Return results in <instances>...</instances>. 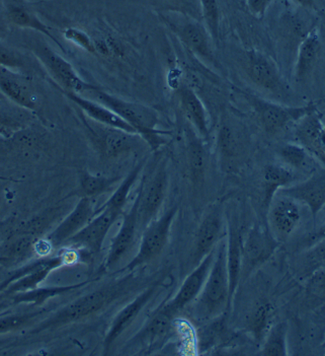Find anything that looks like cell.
<instances>
[{
    "label": "cell",
    "mask_w": 325,
    "mask_h": 356,
    "mask_svg": "<svg viewBox=\"0 0 325 356\" xmlns=\"http://www.w3.org/2000/svg\"><path fill=\"white\" fill-rule=\"evenodd\" d=\"M278 193L291 197L300 204L306 205L315 220L325 207V168L322 165L306 178L280 190Z\"/></svg>",
    "instance_id": "ac0fdd59"
},
{
    "label": "cell",
    "mask_w": 325,
    "mask_h": 356,
    "mask_svg": "<svg viewBox=\"0 0 325 356\" xmlns=\"http://www.w3.org/2000/svg\"><path fill=\"white\" fill-rule=\"evenodd\" d=\"M294 143L301 145L325 168V121L317 109L293 126Z\"/></svg>",
    "instance_id": "d6986e66"
},
{
    "label": "cell",
    "mask_w": 325,
    "mask_h": 356,
    "mask_svg": "<svg viewBox=\"0 0 325 356\" xmlns=\"http://www.w3.org/2000/svg\"><path fill=\"white\" fill-rule=\"evenodd\" d=\"M174 316L165 311L162 307H157L141 330L130 339L128 346H147V349L156 348L165 339L172 328Z\"/></svg>",
    "instance_id": "603a6c76"
},
{
    "label": "cell",
    "mask_w": 325,
    "mask_h": 356,
    "mask_svg": "<svg viewBox=\"0 0 325 356\" xmlns=\"http://www.w3.org/2000/svg\"><path fill=\"white\" fill-rule=\"evenodd\" d=\"M273 1L274 0H245V3L251 15L262 19Z\"/></svg>",
    "instance_id": "bcb514c9"
},
{
    "label": "cell",
    "mask_w": 325,
    "mask_h": 356,
    "mask_svg": "<svg viewBox=\"0 0 325 356\" xmlns=\"http://www.w3.org/2000/svg\"><path fill=\"white\" fill-rule=\"evenodd\" d=\"M45 311L31 312V313L10 314L8 312L0 315V334L19 330L33 320L43 315Z\"/></svg>",
    "instance_id": "60d3db41"
},
{
    "label": "cell",
    "mask_w": 325,
    "mask_h": 356,
    "mask_svg": "<svg viewBox=\"0 0 325 356\" xmlns=\"http://www.w3.org/2000/svg\"><path fill=\"white\" fill-rule=\"evenodd\" d=\"M34 54L62 90L83 95L97 88L83 81L69 61L45 44H36Z\"/></svg>",
    "instance_id": "8fae6325"
},
{
    "label": "cell",
    "mask_w": 325,
    "mask_h": 356,
    "mask_svg": "<svg viewBox=\"0 0 325 356\" xmlns=\"http://www.w3.org/2000/svg\"><path fill=\"white\" fill-rule=\"evenodd\" d=\"M277 156L282 165L305 177L309 176L322 167L319 161L308 150L296 143L281 145L277 150Z\"/></svg>",
    "instance_id": "4dcf8cb0"
},
{
    "label": "cell",
    "mask_w": 325,
    "mask_h": 356,
    "mask_svg": "<svg viewBox=\"0 0 325 356\" xmlns=\"http://www.w3.org/2000/svg\"><path fill=\"white\" fill-rule=\"evenodd\" d=\"M258 355L287 356L288 353V325L286 322L274 324L260 345Z\"/></svg>",
    "instance_id": "74e56055"
},
{
    "label": "cell",
    "mask_w": 325,
    "mask_h": 356,
    "mask_svg": "<svg viewBox=\"0 0 325 356\" xmlns=\"http://www.w3.org/2000/svg\"><path fill=\"white\" fill-rule=\"evenodd\" d=\"M90 94L132 126L153 152H158L167 145L170 132L159 129V116L156 110L142 104L112 96L97 86Z\"/></svg>",
    "instance_id": "3957f363"
},
{
    "label": "cell",
    "mask_w": 325,
    "mask_h": 356,
    "mask_svg": "<svg viewBox=\"0 0 325 356\" xmlns=\"http://www.w3.org/2000/svg\"><path fill=\"white\" fill-rule=\"evenodd\" d=\"M306 291L316 300H325V268L316 271L306 280Z\"/></svg>",
    "instance_id": "7bdbcfd3"
},
{
    "label": "cell",
    "mask_w": 325,
    "mask_h": 356,
    "mask_svg": "<svg viewBox=\"0 0 325 356\" xmlns=\"http://www.w3.org/2000/svg\"><path fill=\"white\" fill-rule=\"evenodd\" d=\"M227 269L229 276V304L232 307L234 296L241 280L242 267V234L234 218L227 220Z\"/></svg>",
    "instance_id": "cb8c5ba5"
},
{
    "label": "cell",
    "mask_w": 325,
    "mask_h": 356,
    "mask_svg": "<svg viewBox=\"0 0 325 356\" xmlns=\"http://www.w3.org/2000/svg\"><path fill=\"white\" fill-rule=\"evenodd\" d=\"M0 92L17 107L36 112L38 97L30 79L17 72V70L0 66Z\"/></svg>",
    "instance_id": "44dd1931"
},
{
    "label": "cell",
    "mask_w": 325,
    "mask_h": 356,
    "mask_svg": "<svg viewBox=\"0 0 325 356\" xmlns=\"http://www.w3.org/2000/svg\"><path fill=\"white\" fill-rule=\"evenodd\" d=\"M146 163H147V159H143L142 161H139V163H137V165L133 168L132 171L129 172V174L119 183L116 189L112 192V195L99 207V209H112L123 214L124 209H125L128 199H129L130 193H131L133 186L135 185L139 177H140L141 172H142L143 169H144Z\"/></svg>",
    "instance_id": "e575fe53"
},
{
    "label": "cell",
    "mask_w": 325,
    "mask_h": 356,
    "mask_svg": "<svg viewBox=\"0 0 325 356\" xmlns=\"http://www.w3.org/2000/svg\"><path fill=\"white\" fill-rule=\"evenodd\" d=\"M322 44L319 32L313 28L303 38L296 51L294 62V79L297 83H302L310 76L314 67L322 55Z\"/></svg>",
    "instance_id": "d4e9b609"
},
{
    "label": "cell",
    "mask_w": 325,
    "mask_h": 356,
    "mask_svg": "<svg viewBox=\"0 0 325 356\" xmlns=\"http://www.w3.org/2000/svg\"><path fill=\"white\" fill-rule=\"evenodd\" d=\"M322 347H324V348L325 349V342H324V345H322Z\"/></svg>",
    "instance_id": "f5cc1de1"
},
{
    "label": "cell",
    "mask_w": 325,
    "mask_h": 356,
    "mask_svg": "<svg viewBox=\"0 0 325 356\" xmlns=\"http://www.w3.org/2000/svg\"><path fill=\"white\" fill-rule=\"evenodd\" d=\"M170 28L180 38L181 43L199 60L211 67H217L215 54L212 47V40L204 25L193 17H185L183 21L169 22Z\"/></svg>",
    "instance_id": "4fadbf2b"
},
{
    "label": "cell",
    "mask_w": 325,
    "mask_h": 356,
    "mask_svg": "<svg viewBox=\"0 0 325 356\" xmlns=\"http://www.w3.org/2000/svg\"><path fill=\"white\" fill-rule=\"evenodd\" d=\"M292 3L306 10H317L318 0H289Z\"/></svg>",
    "instance_id": "7dc6e473"
},
{
    "label": "cell",
    "mask_w": 325,
    "mask_h": 356,
    "mask_svg": "<svg viewBox=\"0 0 325 356\" xmlns=\"http://www.w3.org/2000/svg\"><path fill=\"white\" fill-rule=\"evenodd\" d=\"M185 145H187V160L190 178L194 187H200L204 182L206 172V149L204 139L199 136L193 126L188 123L185 129Z\"/></svg>",
    "instance_id": "f546056e"
},
{
    "label": "cell",
    "mask_w": 325,
    "mask_h": 356,
    "mask_svg": "<svg viewBox=\"0 0 325 356\" xmlns=\"http://www.w3.org/2000/svg\"><path fill=\"white\" fill-rule=\"evenodd\" d=\"M178 212V207L174 205L146 225L141 234L140 246L136 255L124 268L115 271V274L136 271L156 260L169 243L170 232Z\"/></svg>",
    "instance_id": "5b68a950"
},
{
    "label": "cell",
    "mask_w": 325,
    "mask_h": 356,
    "mask_svg": "<svg viewBox=\"0 0 325 356\" xmlns=\"http://www.w3.org/2000/svg\"><path fill=\"white\" fill-rule=\"evenodd\" d=\"M92 145L103 160H116L131 154L141 145L142 137L124 130L94 122L88 118L83 120ZM145 143V141H144Z\"/></svg>",
    "instance_id": "52a82bcc"
},
{
    "label": "cell",
    "mask_w": 325,
    "mask_h": 356,
    "mask_svg": "<svg viewBox=\"0 0 325 356\" xmlns=\"http://www.w3.org/2000/svg\"><path fill=\"white\" fill-rule=\"evenodd\" d=\"M325 268V240L313 243L293 260V272L306 282L313 273Z\"/></svg>",
    "instance_id": "836d02e7"
},
{
    "label": "cell",
    "mask_w": 325,
    "mask_h": 356,
    "mask_svg": "<svg viewBox=\"0 0 325 356\" xmlns=\"http://www.w3.org/2000/svg\"><path fill=\"white\" fill-rule=\"evenodd\" d=\"M96 214L97 210L94 209L92 198L81 197L74 209L45 238L54 249L64 246L70 238L88 225Z\"/></svg>",
    "instance_id": "ffe728a7"
},
{
    "label": "cell",
    "mask_w": 325,
    "mask_h": 356,
    "mask_svg": "<svg viewBox=\"0 0 325 356\" xmlns=\"http://www.w3.org/2000/svg\"><path fill=\"white\" fill-rule=\"evenodd\" d=\"M172 1L180 4V6H183V8H187L188 12L192 13H193L194 6H196L197 0H172Z\"/></svg>",
    "instance_id": "681fc988"
},
{
    "label": "cell",
    "mask_w": 325,
    "mask_h": 356,
    "mask_svg": "<svg viewBox=\"0 0 325 356\" xmlns=\"http://www.w3.org/2000/svg\"><path fill=\"white\" fill-rule=\"evenodd\" d=\"M215 251L216 249L209 255L206 256L196 267H194L191 273L183 280V284L174 298L161 305L165 311L176 317L183 309L193 304L197 298L200 296L208 275L211 271L214 257H215Z\"/></svg>",
    "instance_id": "2e32d148"
},
{
    "label": "cell",
    "mask_w": 325,
    "mask_h": 356,
    "mask_svg": "<svg viewBox=\"0 0 325 356\" xmlns=\"http://www.w3.org/2000/svg\"><path fill=\"white\" fill-rule=\"evenodd\" d=\"M178 98L183 115L190 125L193 126L199 136L204 140L210 138L209 122L204 104L197 92L190 86H183L178 90Z\"/></svg>",
    "instance_id": "83f0119b"
},
{
    "label": "cell",
    "mask_w": 325,
    "mask_h": 356,
    "mask_svg": "<svg viewBox=\"0 0 325 356\" xmlns=\"http://www.w3.org/2000/svg\"><path fill=\"white\" fill-rule=\"evenodd\" d=\"M63 209L61 207L48 210L42 216H36L17 227V234H32L38 238L39 234H43L52 227L53 223L60 218Z\"/></svg>",
    "instance_id": "f35d334b"
},
{
    "label": "cell",
    "mask_w": 325,
    "mask_h": 356,
    "mask_svg": "<svg viewBox=\"0 0 325 356\" xmlns=\"http://www.w3.org/2000/svg\"><path fill=\"white\" fill-rule=\"evenodd\" d=\"M205 26L214 42H218L220 32V8L218 0H199Z\"/></svg>",
    "instance_id": "ab89813d"
},
{
    "label": "cell",
    "mask_w": 325,
    "mask_h": 356,
    "mask_svg": "<svg viewBox=\"0 0 325 356\" xmlns=\"http://www.w3.org/2000/svg\"><path fill=\"white\" fill-rule=\"evenodd\" d=\"M281 243L269 229L253 225L242 234V267L241 282H245L256 269L260 268L275 254Z\"/></svg>",
    "instance_id": "30bf717a"
},
{
    "label": "cell",
    "mask_w": 325,
    "mask_h": 356,
    "mask_svg": "<svg viewBox=\"0 0 325 356\" xmlns=\"http://www.w3.org/2000/svg\"><path fill=\"white\" fill-rule=\"evenodd\" d=\"M226 236L218 243L211 271L200 296L194 300V313L198 319L211 321L227 314L229 304V276L227 269Z\"/></svg>",
    "instance_id": "7a4b0ae2"
},
{
    "label": "cell",
    "mask_w": 325,
    "mask_h": 356,
    "mask_svg": "<svg viewBox=\"0 0 325 356\" xmlns=\"http://www.w3.org/2000/svg\"><path fill=\"white\" fill-rule=\"evenodd\" d=\"M226 234L227 225H225L223 209L221 204L216 203L206 212L197 232L191 257L192 267H196L206 256L213 252Z\"/></svg>",
    "instance_id": "5bb4252c"
},
{
    "label": "cell",
    "mask_w": 325,
    "mask_h": 356,
    "mask_svg": "<svg viewBox=\"0 0 325 356\" xmlns=\"http://www.w3.org/2000/svg\"><path fill=\"white\" fill-rule=\"evenodd\" d=\"M64 36L72 43L76 44L79 47L88 51V52L96 53V44L94 40L90 39L83 31L78 29L69 28L64 32Z\"/></svg>",
    "instance_id": "f6af8a7d"
},
{
    "label": "cell",
    "mask_w": 325,
    "mask_h": 356,
    "mask_svg": "<svg viewBox=\"0 0 325 356\" xmlns=\"http://www.w3.org/2000/svg\"><path fill=\"white\" fill-rule=\"evenodd\" d=\"M302 175L289 169L282 163H269L262 172V190H264V205L269 209L274 197L280 190L296 184L303 180Z\"/></svg>",
    "instance_id": "f1b7e54d"
},
{
    "label": "cell",
    "mask_w": 325,
    "mask_h": 356,
    "mask_svg": "<svg viewBox=\"0 0 325 356\" xmlns=\"http://www.w3.org/2000/svg\"><path fill=\"white\" fill-rule=\"evenodd\" d=\"M169 172L167 167V159H161L149 178L143 177L139 187L138 218L141 232L146 225L158 218L159 211L167 198L169 191Z\"/></svg>",
    "instance_id": "ba28073f"
},
{
    "label": "cell",
    "mask_w": 325,
    "mask_h": 356,
    "mask_svg": "<svg viewBox=\"0 0 325 356\" xmlns=\"http://www.w3.org/2000/svg\"><path fill=\"white\" fill-rule=\"evenodd\" d=\"M0 180H8V179L4 178V177L0 176Z\"/></svg>",
    "instance_id": "816d5d0a"
},
{
    "label": "cell",
    "mask_w": 325,
    "mask_h": 356,
    "mask_svg": "<svg viewBox=\"0 0 325 356\" xmlns=\"http://www.w3.org/2000/svg\"><path fill=\"white\" fill-rule=\"evenodd\" d=\"M24 119L15 112L0 108V137L12 138L24 128Z\"/></svg>",
    "instance_id": "b9f144b4"
},
{
    "label": "cell",
    "mask_w": 325,
    "mask_h": 356,
    "mask_svg": "<svg viewBox=\"0 0 325 356\" xmlns=\"http://www.w3.org/2000/svg\"><path fill=\"white\" fill-rule=\"evenodd\" d=\"M99 278L86 280V282L76 283V284L60 285V286L37 287L32 291H24V293H15L10 296L12 304H30L34 306H42L45 304L50 298H56V296L67 295L73 291L83 289L86 285L96 282Z\"/></svg>",
    "instance_id": "1f68e13d"
},
{
    "label": "cell",
    "mask_w": 325,
    "mask_h": 356,
    "mask_svg": "<svg viewBox=\"0 0 325 356\" xmlns=\"http://www.w3.org/2000/svg\"><path fill=\"white\" fill-rule=\"evenodd\" d=\"M62 92L79 109L83 110L86 117L92 119L94 122L124 130V131L129 132V134H137L132 126L124 121L119 115L112 112L107 106L86 99L85 97L81 96V94H76V92H67V90H62Z\"/></svg>",
    "instance_id": "484cf974"
},
{
    "label": "cell",
    "mask_w": 325,
    "mask_h": 356,
    "mask_svg": "<svg viewBox=\"0 0 325 356\" xmlns=\"http://www.w3.org/2000/svg\"><path fill=\"white\" fill-rule=\"evenodd\" d=\"M247 136L240 121L224 117L217 132V148L219 156L225 163L238 160L247 147Z\"/></svg>",
    "instance_id": "7402d4cb"
},
{
    "label": "cell",
    "mask_w": 325,
    "mask_h": 356,
    "mask_svg": "<svg viewBox=\"0 0 325 356\" xmlns=\"http://www.w3.org/2000/svg\"><path fill=\"white\" fill-rule=\"evenodd\" d=\"M2 1H3L6 17L10 23L21 28L30 29L41 33L44 36L50 38L63 52H65L60 41L54 37L50 29L37 17L26 0H2Z\"/></svg>",
    "instance_id": "4316f807"
},
{
    "label": "cell",
    "mask_w": 325,
    "mask_h": 356,
    "mask_svg": "<svg viewBox=\"0 0 325 356\" xmlns=\"http://www.w3.org/2000/svg\"><path fill=\"white\" fill-rule=\"evenodd\" d=\"M2 139L3 138H1V137H0V143H1Z\"/></svg>",
    "instance_id": "db71d44e"
},
{
    "label": "cell",
    "mask_w": 325,
    "mask_h": 356,
    "mask_svg": "<svg viewBox=\"0 0 325 356\" xmlns=\"http://www.w3.org/2000/svg\"><path fill=\"white\" fill-rule=\"evenodd\" d=\"M8 309H10V304L4 302H0V315L6 313V312H8Z\"/></svg>",
    "instance_id": "f907efd6"
},
{
    "label": "cell",
    "mask_w": 325,
    "mask_h": 356,
    "mask_svg": "<svg viewBox=\"0 0 325 356\" xmlns=\"http://www.w3.org/2000/svg\"><path fill=\"white\" fill-rule=\"evenodd\" d=\"M123 274L124 276L115 278L107 284L101 285L92 293H86L65 307H61L49 316L47 319L42 321L31 333L38 334L44 331L55 330L73 323L94 317L108 309L115 302H118L122 298L134 295L139 289L147 286V278L139 275L136 271Z\"/></svg>",
    "instance_id": "6da1fadb"
},
{
    "label": "cell",
    "mask_w": 325,
    "mask_h": 356,
    "mask_svg": "<svg viewBox=\"0 0 325 356\" xmlns=\"http://www.w3.org/2000/svg\"><path fill=\"white\" fill-rule=\"evenodd\" d=\"M122 213L115 210L103 209L97 210L96 216L67 242L64 247L83 250L90 256H97L101 252L112 225Z\"/></svg>",
    "instance_id": "7c38bea8"
},
{
    "label": "cell",
    "mask_w": 325,
    "mask_h": 356,
    "mask_svg": "<svg viewBox=\"0 0 325 356\" xmlns=\"http://www.w3.org/2000/svg\"><path fill=\"white\" fill-rule=\"evenodd\" d=\"M121 177H106L83 171L79 176L78 193L81 197L94 198L116 189Z\"/></svg>",
    "instance_id": "8d00e7d4"
},
{
    "label": "cell",
    "mask_w": 325,
    "mask_h": 356,
    "mask_svg": "<svg viewBox=\"0 0 325 356\" xmlns=\"http://www.w3.org/2000/svg\"><path fill=\"white\" fill-rule=\"evenodd\" d=\"M0 66L17 70L24 67V61L19 53L0 43Z\"/></svg>",
    "instance_id": "ee69618b"
},
{
    "label": "cell",
    "mask_w": 325,
    "mask_h": 356,
    "mask_svg": "<svg viewBox=\"0 0 325 356\" xmlns=\"http://www.w3.org/2000/svg\"><path fill=\"white\" fill-rule=\"evenodd\" d=\"M139 203L140 195L138 192L131 209L124 213L123 222L110 244L107 257L103 262V270L110 271L118 266L122 259L125 258L134 246L137 233H139V229L141 231L138 218Z\"/></svg>",
    "instance_id": "e0dca14e"
},
{
    "label": "cell",
    "mask_w": 325,
    "mask_h": 356,
    "mask_svg": "<svg viewBox=\"0 0 325 356\" xmlns=\"http://www.w3.org/2000/svg\"><path fill=\"white\" fill-rule=\"evenodd\" d=\"M276 309L271 302H262L254 307L247 319V334L258 345H262L267 333L275 324Z\"/></svg>",
    "instance_id": "d6a6232c"
},
{
    "label": "cell",
    "mask_w": 325,
    "mask_h": 356,
    "mask_svg": "<svg viewBox=\"0 0 325 356\" xmlns=\"http://www.w3.org/2000/svg\"><path fill=\"white\" fill-rule=\"evenodd\" d=\"M238 92L247 102L260 127L269 136L284 134L305 115L317 109V106L313 103L303 106H288L269 101L249 90H238Z\"/></svg>",
    "instance_id": "277c9868"
},
{
    "label": "cell",
    "mask_w": 325,
    "mask_h": 356,
    "mask_svg": "<svg viewBox=\"0 0 325 356\" xmlns=\"http://www.w3.org/2000/svg\"><path fill=\"white\" fill-rule=\"evenodd\" d=\"M227 317L228 315H224L217 317L215 319L211 320V323L202 330L199 338V343H200V350L206 353L208 350H212V348L216 345L225 344L227 341H232V334L227 328Z\"/></svg>",
    "instance_id": "d590c367"
},
{
    "label": "cell",
    "mask_w": 325,
    "mask_h": 356,
    "mask_svg": "<svg viewBox=\"0 0 325 356\" xmlns=\"http://www.w3.org/2000/svg\"><path fill=\"white\" fill-rule=\"evenodd\" d=\"M167 277H163V276L154 280L145 289H143L140 293L135 296L132 302H128L115 316L114 320L110 323V328L106 334L105 340H103V355H108V351L112 348L117 339L131 326L133 322L138 318L144 307L157 295L167 289V284H169L167 283Z\"/></svg>",
    "instance_id": "9c48e42d"
},
{
    "label": "cell",
    "mask_w": 325,
    "mask_h": 356,
    "mask_svg": "<svg viewBox=\"0 0 325 356\" xmlns=\"http://www.w3.org/2000/svg\"><path fill=\"white\" fill-rule=\"evenodd\" d=\"M241 63L244 74L256 88L275 99L288 98V86L283 79L277 63L269 55L258 50L245 51Z\"/></svg>",
    "instance_id": "8992f818"
},
{
    "label": "cell",
    "mask_w": 325,
    "mask_h": 356,
    "mask_svg": "<svg viewBox=\"0 0 325 356\" xmlns=\"http://www.w3.org/2000/svg\"><path fill=\"white\" fill-rule=\"evenodd\" d=\"M322 240H325V222L320 225L318 231H316L315 233L311 234V236H309V238H307V241L312 243V244L313 243L318 242V241Z\"/></svg>",
    "instance_id": "c3c4849f"
},
{
    "label": "cell",
    "mask_w": 325,
    "mask_h": 356,
    "mask_svg": "<svg viewBox=\"0 0 325 356\" xmlns=\"http://www.w3.org/2000/svg\"><path fill=\"white\" fill-rule=\"evenodd\" d=\"M269 231L282 244L297 229L302 220L300 203L291 197L277 193L267 209Z\"/></svg>",
    "instance_id": "9a60e30c"
}]
</instances>
